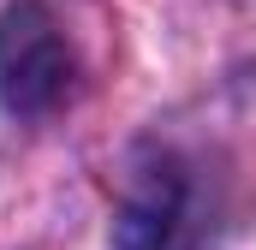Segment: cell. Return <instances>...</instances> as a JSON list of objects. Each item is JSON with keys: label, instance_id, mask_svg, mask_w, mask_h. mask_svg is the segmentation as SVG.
<instances>
[{"label": "cell", "instance_id": "obj_1", "mask_svg": "<svg viewBox=\"0 0 256 250\" xmlns=\"http://www.w3.org/2000/svg\"><path fill=\"white\" fill-rule=\"evenodd\" d=\"M72 42L42 0H12L0 12V102L18 120H42L72 96Z\"/></svg>", "mask_w": 256, "mask_h": 250}, {"label": "cell", "instance_id": "obj_2", "mask_svg": "<svg viewBox=\"0 0 256 250\" xmlns=\"http://www.w3.org/2000/svg\"><path fill=\"white\" fill-rule=\"evenodd\" d=\"M179 214H185V179L155 161L126 185L120 220H114V244L120 250H173L179 226H185Z\"/></svg>", "mask_w": 256, "mask_h": 250}]
</instances>
